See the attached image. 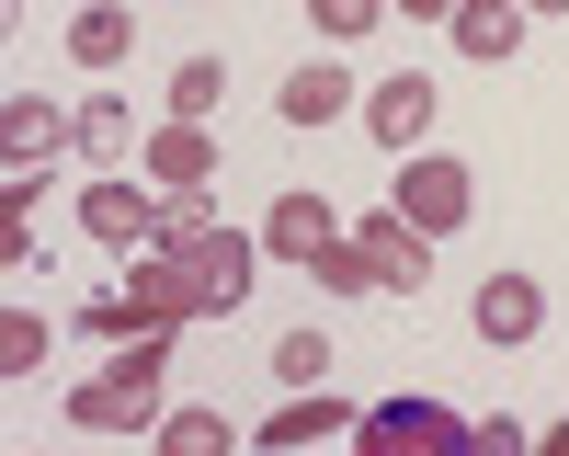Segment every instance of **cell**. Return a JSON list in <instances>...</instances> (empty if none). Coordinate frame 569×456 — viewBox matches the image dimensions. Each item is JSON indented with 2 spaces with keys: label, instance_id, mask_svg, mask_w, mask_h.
<instances>
[{
  "label": "cell",
  "instance_id": "obj_9",
  "mask_svg": "<svg viewBox=\"0 0 569 456\" xmlns=\"http://www.w3.org/2000/svg\"><path fill=\"white\" fill-rule=\"evenodd\" d=\"M330 240H342V228H330V206L308 195V182H284V195H273V217H262V251H273V262H297V274H308V262H319Z\"/></svg>",
  "mask_w": 569,
  "mask_h": 456
},
{
  "label": "cell",
  "instance_id": "obj_12",
  "mask_svg": "<svg viewBox=\"0 0 569 456\" xmlns=\"http://www.w3.org/2000/svg\"><path fill=\"white\" fill-rule=\"evenodd\" d=\"M547 331V286L536 274H490L479 286V343H536Z\"/></svg>",
  "mask_w": 569,
  "mask_h": 456
},
{
  "label": "cell",
  "instance_id": "obj_2",
  "mask_svg": "<svg viewBox=\"0 0 569 456\" xmlns=\"http://www.w3.org/2000/svg\"><path fill=\"white\" fill-rule=\"evenodd\" d=\"M171 262H182V308L194 319H217V308H240L251 297V262H262V240H240V228H182V240H160Z\"/></svg>",
  "mask_w": 569,
  "mask_h": 456
},
{
  "label": "cell",
  "instance_id": "obj_8",
  "mask_svg": "<svg viewBox=\"0 0 569 456\" xmlns=\"http://www.w3.org/2000/svg\"><path fill=\"white\" fill-rule=\"evenodd\" d=\"M353 103H365V80H353V69H330V58L284 69V91H273V115H284V126H342Z\"/></svg>",
  "mask_w": 569,
  "mask_h": 456
},
{
  "label": "cell",
  "instance_id": "obj_22",
  "mask_svg": "<svg viewBox=\"0 0 569 456\" xmlns=\"http://www.w3.org/2000/svg\"><path fill=\"white\" fill-rule=\"evenodd\" d=\"M23 365H46V319H34V308L0 319V377H23Z\"/></svg>",
  "mask_w": 569,
  "mask_h": 456
},
{
  "label": "cell",
  "instance_id": "obj_3",
  "mask_svg": "<svg viewBox=\"0 0 569 456\" xmlns=\"http://www.w3.org/2000/svg\"><path fill=\"white\" fill-rule=\"evenodd\" d=\"M171 319H194V308H182V262H171V251H160L149 274H126V286L80 297V331H91V343H149V331H171Z\"/></svg>",
  "mask_w": 569,
  "mask_h": 456
},
{
  "label": "cell",
  "instance_id": "obj_18",
  "mask_svg": "<svg viewBox=\"0 0 569 456\" xmlns=\"http://www.w3.org/2000/svg\"><path fill=\"white\" fill-rule=\"evenodd\" d=\"M217 91H228L217 58H182V69H171V115H182V126H206V115H217Z\"/></svg>",
  "mask_w": 569,
  "mask_h": 456
},
{
  "label": "cell",
  "instance_id": "obj_1",
  "mask_svg": "<svg viewBox=\"0 0 569 456\" xmlns=\"http://www.w3.org/2000/svg\"><path fill=\"white\" fill-rule=\"evenodd\" d=\"M160 343H171V331L126 343L114 377H80V388H69V423H80V434H149V423H160Z\"/></svg>",
  "mask_w": 569,
  "mask_h": 456
},
{
  "label": "cell",
  "instance_id": "obj_14",
  "mask_svg": "<svg viewBox=\"0 0 569 456\" xmlns=\"http://www.w3.org/2000/svg\"><path fill=\"white\" fill-rule=\"evenodd\" d=\"M0 149L12 160H58V149H80V126L46 103V91H12V103H0Z\"/></svg>",
  "mask_w": 569,
  "mask_h": 456
},
{
  "label": "cell",
  "instance_id": "obj_21",
  "mask_svg": "<svg viewBox=\"0 0 569 456\" xmlns=\"http://www.w3.org/2000/svg\"><path fill=\"white\" fill-rule=\"evenodd\" d=\"M273 377H284V388H319V377H330V343H319V331H284V343H273Z\"/></svg>",
  "mask_w": 569,
  "mask_h": 456
},
{
  "label": "cell",
  "instance_id": "obj_11",
  "mask_svg": "<svg viewBox=\"0 0 569 456\" xmlns=\"http://www.w3.org/2000/svg\"><path fill=\"white\" fill-rule=\"evenodd\" d=\"M330 434H365V410H342V399H319V388H284V410L251 434V445H273V456H297V445H330Z\"/></svg>",
  "mask_w": 569,
  "mask_h": 456
},
{
  "label": "cell",
  "instance_id": "obj_24",
  "mask_svg": "<svg viewBox=\"0 0 569 456\" xmlns=\"http://www.w3.org/2000/svg\"><path fill=\"white\" fill-rule=\"evenodd\" d=\"M388 12H410V23H445V12H456V0H388Z\"/></svg>",
  "mask_w": 569,
  "mask_h": 456
},
{
  "label": "cell",
  "instance_id": "obj_25",
  "mask_svg": "<svg viewBox=\"0 0 569 456\" xmlns=\"http://www.w3.org/2000/svg\"><path fill=\"white\" fill-rule=\"evenodd\" d=\"M525 12H569V0H525Z\"/></svg>",
  "mask_w": 569,
  "mask_h": 456
},
{
  "label": "cell",
  "instance_id": "obj_17",
  "mask_svg": "<svg viewBox=\"0 0 569 456\" xmlns=\"http://www.w3.org/2000/svg\"><path fill=\"white\" fill-rule=\"evenodd\" d=\"M69 126H80V149H91V160H126V149H137V115H126V91H91V103H80Z\"/></svg>",
  "mask_w": 569,
  "mask_h": 456
},
{
  "label": "cell",
  "instance_id": "obj_5",
  "mask_svg": "<svg viewBox=\"0 0 569 456\" xmlns=\"http://www.w3.org/2000/svg\"><path fill=\"white\" fill-rule=\"evenodd\" d=\"M467 206H479L467 160H433V149H421V160L399 171V217H410V228H433V240H445V228H467Z\"/></svg>",
  "mask_w": 569,
  "mask_h": 456
},
{
  "label": "cell",
  "instance_id": "obj_15",
  "mask_svg": "<svg viewBox=\"0 0 569 456\" xmlns=\"http://www.w3.org/2000/svg\"><path fill=\"white\" fill-rule=\"evenodd\" d=\"M126 46H137V12H126V0L69 12V58H80V69H126Z\"/></svg>",
  "mask_w": 569,
  "mask_h": 456
},
{
  "label": "cell",
  "instance_id": "obj_13",
  "mask_svg": "<svg viewBox=\"0 0 569 456\" xmlns=\"http://www.w3.org/2000/svg\"><path fill=\"white\" fill-rule=\"evenodd\" d=\"M445 34H456L479 69H501L512 46H525V0H456V12H445Z\"/></svg>",
  "mask_w": 569,
  "mask_h": 456
},
{
  "label": "cell",
  "instance_id": "obj_7",
  "mask_svg": "<svg viewBox=\"0 0 569 456\" xmlns=\"http://www.w3.org/2000/svg\"><path fill=\"white\" fill-rule=\"evenodd\" d=\"M80 228H91V240H103V251H149L160 240V195H137V182H80Z\"/></svg>",
  "mask_w": 569,
  "mask_h": 456
},
{
  "label": "cell",
  "instance_id": "obj_16",
  "mask_svg": "<svg viewBox=\"0 0 569 456\" xmlns=\"http://www.w3.org/2000/svg\"><path fill=\"white\" fill-rule=\"evenodd\" d=\"M365 434H376V445H388V434H421V445H479L445 399H376V410H365Z\"/></svg>",
  "mask_w": 569,
  "mask_h": 456
},
{
  "label": "cell",
  "instance_id": "obj_23",
  "mask_svg": "<svg viewBox=\"0 0 569 456\" xmlns=\"http://www.w3.org/2000/svg\"><path fill=\"white\" fill-rule=\"evenodd\" d=\"M376 12H388V0H308V23H319V34H365Z\"/></svg>",
  "mask_w": 569,
  "mask_h": 456
},
{
  "label": "cell",
  "instance_id": "obj_4",
  "mask_svg": "<svg viewBox=\"0 0 569 456\" xmlns=\"http://www.w3.org/2000/svg\"><path fill=\"white\" fill-rule=\"evenodd\" d=\"M353 251L376 262V297H410L421 274H433V228H410L399 206H376V217L353 228Z\"/></svg>",
  "mask_w": 569,
  "mask_h": 456
},
{
  "label": "cell",
  "instance_id": "obj_10",
  "mask_svg": "<svg viewBox=\"0 0 569 456\" xmlns=\"http://www.w3.org/2000/svg\"><path fill=\"white\" fill-rule=\"evenodd\" d=\"M149 182H160V195H217V137L171 115V126L149 137Z\"/></svg>",
  "mask_w": 569,
  "mask_h": 456
},
{
  "label": "cell",
  "instance_id": "obj_20",
  "mask_svg": "<svg viewBox=\"0 0 569 456\" xmlns=\"http://www.w3.org/2000/svg\"><path fill=\"white\" fill-rule=\"evenodd\" d=\"M308 274H319V286H330V297H376V262H365L353 240H330V251H319Z\"/></svg>",
  "mask_w": 569,
  "mask_h": 456
},
{
  "label": "cell",
  "instance_id": "obj_19",
  "mask_svg": "<svg viewBox=\"0 0 569 456\" xmlns=\"http://www.w3.org/2000/svg\"><path fill=\"white\" fill-rule=\"evenodd\" d=\"M160 445L171 456H228V410H160Z\"/></svg>",
  "mask_w": 569,
  "mask_h": 456
},
{
  "label": "cell",
  "instance_id": "obj_6",
  "mask_svg": "<svg viewBox=\"0 0 569 456\" xmlns=\"http://www.w3.org/2000/svg\"><path fill=\"white\" fill-rule=\"evenodd\" d=\"M433 103H445V91L421 80V69H388V80H376L353 115L376 126V149H421V137H433Z\"/></svg>",
  "mask_w": 569,
  "mask_h": 456
}]
</instances>
